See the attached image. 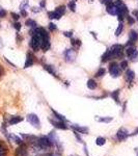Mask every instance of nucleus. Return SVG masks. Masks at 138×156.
<instances>
[{
    "mask_svg": "<svg viewBox=\"0 0 138 156\" xmlns=\"http://www.w3.org/2000/svg\"><path fill=\"white\" fill-rule=\"evenodd\" d=\"M87 87L89 90H95L97 87V82L94 79H88V81H87Z\"/></svg>",
    "mask_w": 138,
    "mask_h": 156,
    "instance_id": "22",
    "label": "nucleus"
},
{
    "mask_svg": "<svg viewBox=\"0 0 138 156\" xmlns=\"http://www.w3.org/2000/svg\"><path fill=\"white\" fill-rule=\"evenodd\" d=\"M64 55L66 57V60L69 62H74L75 58H76V50L75 49H67L66 51L64 52Z\"/></svg>",
    "mask_w": 138,
    "mask_h": 156,
    "instance_id": "5",
    "label": "nucleus"
},
{
    "mask_svg": "<svg viewBox=\"0 0 138 156\" xmlns=\"http://www.w3.org/2000/svg\"><path fill=\"white\" fill-rule=\"evenodd\" d=\"M135 78V73L132 71V70H127L126 74H125V79L128 83H131V82L134 80Z\"/></svg>",
    "mask_w": 138,
    "mask_h": 156,
    "instance_id": "13",
    "label": "nucleus"
},
{
    "mask_svg": "<svg viewBox=\"0 0 138 156\" xmlns=\"http://www.w3.org/2000/svg\"><path fill=\"white\" fill-rule=\"evenodd\" d=\"M133 15H134V16L136 17V19L138 20V11H134V12H133Z\"/></svg>",
    "mask_w": 138,
    "mask_h": 156,
    "instance_id": "47",
    "label": "nucleus"
},
{
    "mask_svg": "<svg viewBox=\"0 0 138 156\" xmlns=\"http://www.w3.org/2000/svg\"><path fill=\"white\" fill-rule=\"evenodd\" d=\"M21 15H22L23 17H26V16H27V12L25 11V9H22V11H21Z\"/></svg>",
    "mask_w": 138,
    "mask_h": 156,
    "instance_id": "45",
    "label": "nucleus"
},
{
    "mask_svg": "<svg viewBox=\"0 0 138 156\" xmlns=\"http://www.w3.org/2000/svg\"><path fill=\"white\" fill-rule=\"evenodd\" d=\"M135 51H136V49H135L134 46H128V48L126 49V54L128 56H131Z\"/></svg>",
    "mask_w": 138,
    "mask_h": 156,
    "instance_id": "27",
    "label": "nucleus"
},
{
    "mask_svg": "<svg viewBox=\"0 0 138 156\" xmlns=\"http://www.w3.org/2000/svg\"><path fill=\"white\" fill-rule=\"evenodd\" d=\"M109 73L112 77L116 78L120 75V68L116 62H111L109 66Z\"/></svg>",
    "mask_w": 138,
    "mask_h": 156,
    "instance_id": "4",
    "label": "nucleus"
},
{
    "mask_svg": "<svg viewBox=\"0 0 138 156\" xmlns=\"http://www.w3.org/2000/svg\"><path fill=\"white\" fill-rule=\"evenodd\" d=\"M44 69L46 70L47 72H49L51 75H53V76H57V75H56V72H55V71H54V69H53V67L50 66V65H44Z\"/></svg>",
    "mask_w": 138,
    "mask_h": 156,
    "instance_id": "20",
    "label": "nucleus"
},
{
    "mask_svg": "<svg viewBox=\"0 0 138 156\" xmlns=\"http://www.w3.org/2000/svg\"><path fill=\"white\" fill-rule=\"evenodd\" d=\"M112 57H113V55H112L111 51H110V50H107V51L105 52L104 54H103V56H102V62H108V60H109L110 58H112Z\"/></svg>",
    "mask_w": 138,
    "mask_h": 156,
    "instance_id": "19",
    "label": "nucleus"
},
{
    "mask_svg": "<svg viewBox=\"0 0 138 156\" xmlns=\"http://www.w3.org/2000/svg\"><path fill=\"white\" fill-rule=\"evenodd\" d=\"M4 149V147H3V145L1 144V142H0V150H3Z\"/></svg>",
    "mask_w": 138,
    "mask_h": 156,
    "instance_id": "51",
    "label": "nucleus"
},
{
    "mask_svg": "<svg viewBox=\"0 0 138 156\" xmlns=\"http://www.w3.org/2000/svg\"><path fill=\"white\" fill-rule=\"evenodd\" d=\"M55 12H56L57 14L59 15V16H62V15L66 12V6H64V5H60L58 7H56V9H55Z\"/></svg>",
    "mask_w": 138,
    "mask_h": 156,
    "instance_id": "23",
    "label": "nucleus"
},
{
    "mask_svg": "<svg viewBox=\"0 0 138 156\" xmlns=\"http://www.w3.org/2000/svg\"><path fill=\"white\" fill-rule=\"evenodd\" d=\"M72 127H73V129H74L75 131L78 132V133H83V134H86V133L88 132V128H87V127H82V126H79V125H76V124L72 125Z\"/></svg>",
    "mask_w": 138,
    "mask_h": 156,
    "instance_id": "15",
    "label": "nucleus"
},
{
    "mask_svg": "<svg viewBox=\"0 0 138 156\" xmlns=\"http://www.w3.org/2000/svg\"><path fill=\"white\" fill-rule=\"evenodd\" d=\"M12 26H14L15 28H16L17 31H19V30L21 29V24H20L19 22H16V23H14V25H12Z\"/></svg>",
    "mask_w": 138,
    "mask_h": 156,
    "instance_id": "40",
    "label": "nucleus"
},
{
    "mask_svg": "<svg viewBox=\"0 0 138 156\" xmlns=\"http://www.w3.org/2000/svg\"><path fill=\"white\" fill-rule=\"evenodd\" d=\"M41 6L42 7H45V0H43V1L41 2Z\"/></svg>",
    "mask_w": 138,
    "mask_h": 156,
    "instance_id": "49",
    "label": "nucleus"
},
{
    "mask_svg": "<svg viewBox=\"0 0 138 156\" xmlns=\"http://www.w3.org/2000/svg\"><path fill=\"white\" fill-rule=\"evenodd\" d=\"M50 47H51V44H50V41L49 39H43L42 41V45H41V49L43 51H48L50 49Z\"/></svg>",
    "mask_w": 138,
    "mask_h": 156,
    "instance_id": "17",
    "label": "nucleus"
},
{
    "mask_svg": "<svg viewBox=\"0 0 138 156\" xmlns=\"http://www.w3.org/2000/svg\"><path fill=\"white\" fill-rule=\"evenodd\" d=\"M6 137L9 138V142L15 143V144H17V145H22V144H23V140H22V138H20L19 136H17V135H14V134H9Z\"/></svg>",
    "mask_w": 138,
    "mask_h": 156,
    "instance_id": "12",
    "label": "nucleus"
},
{
    "mask_svg": "<svg viewBox=\"0 0 138 156\" xmlns=\"http://www.w3.org/2000/svg\"><path fill=\"white\" fill-rule=\"evenodd\" d=\"M105 74H106V70H105L104 68H100V69L98 70V72L96 73V76L97 77H102V76H104Z\"/></svg>",
    "mask_w": 138,
    "mask_h": 156,
    "instance_id": "29",
    "label": "nucleus"
},
{
    "mask_svg": "<svg viewBox=\"0 0 138 156\" xmlns=\"http://www.w3.org/2000/svg\"><path fill=\"white\" fill-rule=\"evenodd\" d=\"M111 97L116 103H119V90H116L111 93Z\"/></svg>",
    "mask_w": 138,
    "mask_h": 156,
    "instance_id": "21",
    "label": "nucleus"
},
{
    "mask_svg": "<svg viewBox=\"0 0 138 156\" xmlns=\"http://www.w3.org/2000/svg\"><path fill=\"white\" fill-rule=\"evenodd\" d=\"M135 134H138V129H136V130H135L134 132L132 133V135H135Z\"/></svg>",
    "mask_w": 138,
    "mask_h": 156,
    "instance_id": "50",
    "label": "nucleus"
},
{
    "mask_svg": "<svg viewBox=\"0 0 138 156\" xmlns=\"http://www.w3.org/2000/svg\"><path fill=\"white\" fill-rule=\"evenodd\" d=\"M11 16H12V18L15 20V21H18L19 18H20V16H19L18 14H16V12H12Z\"/></svg>",
    "mask_w": 138,
    "mask_h": 156,
    "instance_id": "39",
    "label": "nucleus"
},
{
    "mask_svg": "<svg viewBox=\"0 0 138 156\" xmlns=\"http://www.w3.org/2000/svg\"><path fill=\"white\" fill-rule=\"evenodd\" d=\"M6 16V11L4 9H0V19Z\"/></svg>",
    "mask_w": 138,
    "mask_h": 156,
    "instance_id": "38",
    "label": "nucleus"
},
{
    "mask_svg": "<svg viewBox=\"0 0 138 156\" xmlns=\"http://www.w3.org/2000/svg\"><path fill=\"white\" fill-rule=\"evenodd\" d=\"M50 123L55 127V128H58V129H62V130H67V126L66 125V123L64 121H53V120H50Z\"/></svg>",
    "mask_w": 138,
    "mask_h": 156,
    "instance_id": "9",
    "label": "nucleus"
},
{
    "mask_svg": "<svg viewBox=\"0 0 138 156\" xmlns=\"http://www.w3.org/2000/svg\"><path fill=\"white\" fill-rule=\"evenodd\" d=\"M25 24H26V26H29V27H31V28H36V22L32 19H28L25 22Z\"/></svg>",
    "mask_w": 138,
    "mask_h": 156,
    "instance_id": "26",
    "label": "nucleus"
},
{
    "mask_svg": "<svg viewBox=\"0 0 138 156\" xmlns=\"http://www.w3.org/2000/svg\"><path fill=\"white\" fill-rule=\"evenodd\" d=\"M97 119V118H96ZM99 122H105V123H109L112 121V118H98L97 119Z\"/></svg>",
    "mask_w": 138,
    "mask_h": 156,
    "instance_id": "34",
    "label": "nucleus"
},
{
    "mask_svg": "<svg viewBox=\"0 0 138 156\" xmlns=\"http://www.w3.org/2000/svg\"><path fill=\"white\" fill-rule=\"evenodd\" d=\"M48 17H49L50 19H57V20L61 18V16H59V15L57 14V12H55V11L54 12H48Z\"/></svg>",
    "mask_w": 138,
    "mask_h": 156,
    "instance_id": "25",
    "label": "nucleus"
},
{
    "mask_svg": "<svg viewBox=\"0 0 138 156\" xmlns=\"http://www.w3.org/2000/svg\"><path fill=\"white\" fill-rule=\"evenodd\" d=\"M138 40V34L135 30H131L129 32V41H131L132 43H135Z\"/></svg>",
    "mask_w": 138,
    "mask_h": 156,
    "instance_id": "18",
    "label": "nucleus"
},
{
    "mask_svg": "<svg viewBox=\"0 0 138 156\" xmlns=\"http://www.w3.org/2000/svg\"><path fill=\"white\" fill-rule=\"evenodd\" d=\"M5 153H6L5 149H3V150H0V156H5Z\"/></svg>",
    "mask_w": 138,
    "mask_h": 156,
    "instance_id": "44",
    "label": "nucleus"
},
{
    "mask_svg": "<svg viewBox=\"0 0 138 156\" xmlns=\"http://www.w3.org/2000/svg\"><path fill=\"white\" fill-rule=\"evenodd\" d=\"M3 73H4V71H3V68H2L1 66H0V77L3 75Z\"/></svg>",
    "mask_w": 138,
    "mask_h": 156,
    "instance_id": "46",
    "label": "nucleus"
},
{
    "mask_svg": "<svg viewBox=\"0 0 138 156\" xmlns=\"http://www.w3.org/2000/svg\"><path fill=\"white\" fill-rule=\"evenodd\" d=\"M128 22H129V24H134L135 23V19L133 18L131 16H128Z\"/></svg>",
    "mask_w": 138,
    "mask_h": 156,
    "instance_id": "41",
    "label": "nucleus"
},
{
    "mask_svg": "<svg viewBox=\"0 0 138 156\" xmlns=\"http://www.w3.org/2000/svg\"><path fill=\"white\" fill-rule=\"evenodd\" d=\"M122 49H124V46H122V45L115 44V45H113V46H111V48H110L109 50L111 51V53H112V55H113V57H114L117 53L122 52Z\"/></svg>",
    "mask_w": 138,
    "mask_h": 156,
    "instance_id": "11",
    "label": "nucleus"
},
{
    "mask_svg": "<svg viewBox=\"0 0 138 156\" xmlns=\"http://www.w3.org/2000/svg\"><path fill=\"white\" fill-rule=\"evenodd\" d=\"M32 12H40V9H37V7H33V9H32Z\"/></svg>",
    "mask_w": 138,
    "mask_h": 156,
    "instance_id": "48",
    "label": "nucleus"
},
{
    "mask_svg": "<svg viewBox=\"0 0 138 156\" xmlns=\"http://www.w3.org/2000/svg\"><path fill=\"white\" fill-rule=\"evenodd\" d=\"M39 34V36L41 37L42 39H49L48 32H47V30L45 29V28H43V27H40V28H36V29H34V31L31 32V34Z\"/></svg>",
    "mask_w": 138,
    "mask_h": 156,
    "instance_id": "8",
    "label": "nucleus"
},
{
    "mask_svg": "<svg viewBox=\"0 0 138 156\" xmlns=\"http://www.w3.org/2000/svg\"><path fill=\"white\" fill-rule=\"evenodd\" d=\"M69 9H71L72 12H75L76 11V3H75L74 0H72V1L69 2Z\"/></svg>",
    "mask_w": 138,
    "mask_h": 156,
    "instance_id": "32",
    "label": "nucleus"
},
{
    "mask_svg": "<svg viewBox=\"0 0 138 156\" xmlns=\"http://www.w3.org/2000/svg\"><path fill=\"white\" fill-rule=\"evenodd\" d=\"M110 2H112V0H101V3H105V4H108Z\"/></svg>",
    "mask_w": 138,
    "mask_h": 156,
    "instance_id": "43",
    "label": "nucleus"
},
{
    "mask_svg": "<svg viewBox=\"0 0 138 156\" xmlns=\"http://www.w3.org/2000/svg\"><path fill=\"white\" fill-rule=\"evenodd\" d=\"M22 121H23V118L22 117H19V115H12V117L9 118V120L7 123H9V125H16L20 122H22Z\"/></svg>",
    "mask_w": 138,
    "mask_h": 156,
    "instance_id": "16",
    "label": "nucleus"
},
{
    "mask_svg": "<svg viewBox=\"0 0 138 156\" xmlns=\"http://www.w3.org/2000/svg\"><path fill=\"white\" fill-rule=\"evenodd\" d=\"M52 112H53V115H54V118H56V119L58 120V121H64V122H66V118H64L62 115L58 114V112H55L54 109H52Z\"/></svg>",
    "mask_w": 138,
    "mask_h": 156,
    "instance_id": "24",
    "label": "nucleus"
},
{
    "mask_svg": "<svg viewBox=\"0 0 138 156\" xmlns=\"http://www.w3.org/2000/svg\"><path fill=\"white\" fill-rule=\"evenodd\" d=\"M71 43L74 46H81V41H79V40H72Z\"/></svg>",
    "mask_w": 138,
    "mask_h": 156,
    "instance_id": "37",
    "label": "nucleus"
},
{
    "mask_svg": "<svg viewBox=\"0 0 138 156\" xmlns=\"http://www.w3.org/2000/svg\"><path fill=\"white\" fill-rule=\"evenodd\" d=\"M64 36H66L67 37H72L73 32H72V31H64Z\"/></svg>",
    "mask_w": 138,
    "mask_h": 156,
    "instance_id": "42",
    "label": "nucleus"
},
{
    "mask_svg": "<svg viewBox=\"0 0 138 156\" xmlns=\"http://www.w3.org/2000/svg\"><path fill=\"white\" fill-rule=\"evenodd\" d=\"M106 11L108 14L112 15V16H115V15H117V12H119V9H117L113 2H110V3L106 4Z\"/></svg>",
    "mask_w": 138,
    "mask_h": 156,
    "instance_id": "7",
    "label": "nucleus"
},
{
    "mask_svg": "<svg viewBox=\"0 0 138 156\" xmlns=\"http://www.w3.org/2000/svg\"><path fill=\"white\" fill-rule=\"evenodd\" d=\"M27 7H28V1L27 0H25L21 3V5H20V11H22V9H26Z\"/></svg>",
    "mask_w": 138,
    "mask_h": 156,
    "instance_id": "35",
    "label": "nucleus"
},
{
    "mask_svg": "<svg viewBox=\"0 0 138 156\" xmlns=\"http://www.w3.org/2000/svg\"><path fill=\"white\" fill-rule=\"evenodd\" d=\"M122 30H124V25H122V23H119V27H117V29H116V31H115V36H116V37L120 36V34H122Z\"/></svg>",
    "mask_w": 138,
    "mask_h": 156,
    "instance_id": "30",
    "label": "nucleus"
},
{
    "mask_svg": "<svg viewBox=\"0 0 138 156\" xmlns=\"http://www.w3.org/2000/svg\"><path fill=\"white\" fill-rule=\"evenodd\" d=\"M34 62V58H33V55L31 53H27V56H26V62H25V65H24V68H29L33 65Z\"/></svg>",
    "mask_w": 138,
    "mask_h": 156,
    "instance_id": "14",
    "label": "nucleus"
},
{
    "mask_svg": "<svg viewBox=\"0 0 138 156\" xmlns=\"http://www.w3.org/2000/svg\"><path fill=\"white\" fill-rule=\"evenodd\" d=\"M15 155H16V156H27V149H26V147H25L23 144L19 145V147L16 149Z\"/></svg>",
    "mask_w": 138,
    "mask_h": 156,
    "instance_id": "10",
    "label": "nucleus"
},
{
    "mask_svg": "<svg viewBox=\"0 0 138 156\" xmlns=\"http://www.w3.org/2000/svg\"><path fill=\"white\" fill-rule=\"evenodd\" d=\"M119 68L122 70H126L128 68V62H127V60H122V62H120V64H119Z\"/></svg>",
    "mask_w": 138,
    "mask_h": 156,
    "instance_id": "33",
    "label": "nucleus"
},
{
    "mask_svg": "<svg viewBox=\"0 0 138 156\" xmlns=\"http://www.w3.org/2000/svg\"><path fill=\"white\" fill-rule=\"evenodd\" d=\"M49 30L50 31H55V30L57 29V26L55 25L54 23H49Z\"/></svg>",
    "mask_w": 138,
    "mask_h": 156,
    "instance_id": "36",
    "label": "nucleus"
},
{
    "mask_svg": "<svg viewBox=\"0 0 138 156\" xmlns=\"http://www.w3.org/2000/svg\"><path fill=\"white\" fill-rule=\"evenodd\" d=\"M42 41H43V39L39 36V34H32L31 41L29 43V46L31 47V49L33 50V51H39V50L41 49Z\"/></svg>",
    "mask_w": 138,
    "mask_h": 156,
    "instance_id": "2",
    "label": "nucleus"
},
{
    "mask_svg": "<svg viewBox=\"0 0 138 156\" xmlns=\"http://www.w3.org/2000/svg\"><path fill=\"white\" fill-rule=\"evenodd\" d=\"M135 150H136V153H137V156H138V148H136Z\"/></svg>",
    "mask_w": 138,
    "mask_h": 156,
    "instance_id": "52",
    "label": "nucleus"
},
{
    "mask_svg": "<svg viewBox=\"0 0 138 156\" xmlns=\"http://www.w3.org/2000/svg\"><path fill=\"white\" fill-rule=\"evenodd\" d=\"M129 58H130V60H131V62H137V60H138V51H137V50L131 55V56H129Z\"/></svg>",
    "mask_w": 138,
    "mask_h": 156,
    "instance_id": "31",
    "label": "nucleus"
},
{
    "mask_svg": "<svg viewBox=\"0 0 138 156\" xmlns=\"http://www.w3.org/2000/svg\"><path fill=\"white\" fill-rule=\"evenodd\" d=\"M36 145L40 149H48V148L52 147L53 143L49 136H41L36 140Z\"/></svg>",
    "mask_w": 138,
    "mask_h": 156,
    "instance_id": "1",
    "label": "nucleus"
},
{
    "mask_svg": "<svg viewBox=\"0 0 138 156\" xmlns=\"http://www.w3.org/2000/svg\"><path fill=\"white\" fill-rule=\"evenodd\" d=\"M105 143H106V140H105L104 137H102V136L97 137L96 144H97L98 146H103V145H105Z\"/></svg>",
    "mask_w": 138,
    "mask_h": 156,
    "instance_id": "28",
    "label": "nucleus"
},
{
    "mask_svg": "<svg viewBox=\"0 0 138 156\" xmlns=\"http://www.w3.org/2000/svg\"><path fill=\"white\" fill-rule=\"evenodd\" d=\"M27 121L36 128H40L41 127V122H40L39 117L36 114H29L27 115Z\"/></svg>",
    "mask_w": 138,
    "mask_h": 156,
    "instance_id": "3",
    "label": "nucleus"
},
{
    "mask_svg": "<svg viewBox=\"0 0 138 156\" xmlns=\"http://www.w3.org/2000/svg\"><path fill=\"white\" fill-rule=\"evenodd\" d=\"M129 135H130L129 132H128L125 128H120L116 133V138L119 140V142H122V140H127V138L129 137Z\"/></svg>",
    "mask_w": 138,
    "mask_h": 156,
    "instance_id": "6",
    "label": "nucleus"
}]
</instances>
